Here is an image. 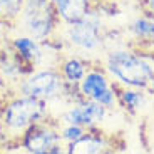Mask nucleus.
I'll return each instance as SVG.
<instances>
[{"mask_svg": "<svg viewBox=\"0 0 154 154\" xmlns=\"http://www.w3.org/2000/svg\"><path fill=\"white\" fill-rule=\"evenodd\" d=\"M144 12L147 15L154 17V0H144Z\"/></svg>", "mask_w": 154, "mask_h": 154, "instance_id": "18", "label": "nucleus"}, {"mask_svg": "<svg viewBox=\"0 0 154 154\" xmlns=\"http://www.w3.org/2000/svg\"><path fill=\"white\" fill-rule=\"evenodd\" d=\"M59 20L66 25L81 22L92 12V0H50Z\"/></svg>", "mask_w": 154, "mask_h": 154, "instance_id": "10", "label": "nucleus"}, {"mask_svg": "<svg viewBox=\"0 0 154 154\" xmlns=\"http://www.w3.org/2000/svg\"><path fill=\"white\" fill-rule=\"evenodd\" d=\"M67 154H112L111 139L100 132V129L87 131L75 143L66 146Z\"/></svg>", "mask_w": 154, "mask_h": 154, "instance_id": "9", "label": "nucleus"}, {"mask_svg": "<svg viewBox=\"0 0 154 154\" xmlns=\"http://www.w3.org/2000/svg\"><path fill=\"white\" fill-rule=\"evenodd\" d=\"M107 114V107L97 104L94 100L81 99L62 112L60 124H74V126L84 127L87 131H92V129H100V124L106 121Z\"/></svg>", "mask_w": 154, "mask_h": 154, "instance_id": "6", "label": "nucleus"}, {"mask_svg": "<svg viewBox=\"0 0 154 154\" xmlns=\"http://www.w3.org/2000/svg\"><path fill=\"white\" fill-rule=\"evenodd\" d=\"M59 15L50 0H25L19 23L29 37L38 42L50 40L57 30Z\"/></svg>", "mask_w": 154, "mask_h": 154, "instance_id": "3", "label": "nucleus"}, {"mask_svg": "<svg viewBox=\"0 0 154 154\" xmlns=\"http://www.w3.org/2000/svg\"><path fill=\"white\" fill-rule=\"evenodd\" d=\"M47 119L49 104L45 100L20 92L5 99L0 106V132L7 141H15L17 144L27 129Z\"/></svg>", "mask_w": 154, "mask_h": 154, "instance_id": "1", "label": "nucleus"}, {"mask_svg": "<svg viewBox=\"0 0 154 154\" xmlns=\"http://www.w3.org/2000/svg\"><path fill=\"white\" fill-rule=\"evenodd\" d=\"M37 154H67V151H66V144H59V146L52 147L45 152H37Z\"/></svg>", "mask_w": 154, "mask_h": 154, "instance_id": "17", "label": "nucleus"}, {"mask_svg": "<svg viewBox=\"0 0 154 154\" xmlns=\"http://www.w3.org/2000/svg\"><path fill=\"white\" fill-rule=\"evenodd\" d=\"M64 144L60 139L59 127L49 119L32 126L30 129L25 131V134L20 137L19 146L22 147L27 154H37V152H45L52 147Z\"/></svg>", "mask_w": 154, "mask_h": 154, "instance_id": "8", "label": "nucleus"}, {"mask_svg": "<svg viewBox=\"0 0 154 154\" xmlns=\"http://www.w3.org/2000/svg\"><path fill=\"white\" fill-rule=\"evenodd\" d=\"M87 70H89L87 62H85L84 59H81V57L72 55V57H67V59H64V60L60 62L59 72H60L62 79L66 81V84L79 85V82L84 79V75L87 74Z\"/></svg>", "mask_w": 154, "mask_h": 154, "instance_id": "13", "label": "nucleus"}, {"mask_svg": "<svg viewBox=\"0 0 154 154\" xmlns=\"http://www.w3.org/2000/svg\"><path fill=\"white\" fill-rule=\"evenodd\" d=\"M104 67L111 79L121 87L147 91L154 79V64L143 54L132 50H112L106 55Z\"/></svg>", "mask_w": 154, "mask_h": 154, "instance_id": "2", "label": "nucleus"}, {"mask_svg": "<svg viewBox=\"0 0 154 154\" xmlns=\"http://www.w3.org/2000/svg\"><path fill=\"white\" fill-rule=\"evenodd\" d=\"M117 104L129 114H137L147 104V91L117 85Z\"/></svg>", "mask_w": 154, "mask_h": 154, "instance_id": "12", "label": "nucleus"}, {"mask_svg": "<svg viewBox=\"0 0 154 154\" xmlns=\"http://www.w3.org/2000/svg\"><path fill=\"white\" fill-rule=\"evenodd\" d=\"M147 94L154 97V79H152V82L149 84V87H147Z\"/></svg>", "mask_w": 154, "mask_h": 154, "instance_id": "19", "label": "nucleus"}, {"mask_svg": "<svg viewBox=\"0 0 154 154\" xmlns=\"http://www.w3.org/2000/svg\"><path fill=\"white\" fill-rule=\"evenodd\" d=\"M77 89L82 99L94 100L97 104L107 107L109 111L119 106L117 104V84L111 79L106 69L89 67L87 74L79 82Z\"/></svg>", "mask_w": 154, "mask_h": 154, "instance_id": "5", "label": "nucleus"}, {"mask_svg": "<svg viewBox=\"0 0 154 154\" xmlns=\"http://www.w3.org/2000/svg\"><path fill=\"white\" fill-rule=\"evenodd\" d=\"M66 38L74 49L81 52H96L102 45L99 19L92 17V12L81 22L70 23L66 29Z\"/></svg>", "mask_w": 154, "mask_h": 154, "instance_id": "7", "label": "nucleus"}, {"mask_svg": "<svg viewBox=\"0 0 154 154\" xmlns=\"http://www.w3.org/2000/svg\"><path fill=\"white\" fill-rule=\"evenodd\" d=\"M77 85H69L62 79L60 72L52 67H45L40 70H32L25 75L19 84V92L25 96L35 97V99L45 100L49 104L50 100L60 99L64 96L74 94Z\"/></svg>", "mask_w": 154, "mask_h": 154, "instance_id": "4", "label": "nucleus"}, {"mask_svg": "<svg viewBox=\"0 0 154 154\" xmlns=\"http://www.w3.org/2000/svg\"><path fill=\"white\" fill-rule=\"evenodd\" d=\"M0 154H2V152H0Z\"/></svg>", "mask_w": 154, "mask_h": 154, "instance_id": "20", "label": "nucleus"}, {"mask_svg": "<svg viewBox=\"0 0 154 154\" xmlns=\"http://www.w3.org/2000/svg\"><path fill=\"white\" fill-rule=\"evenodd\" d=\"M59 132H60L62 143L67 146V144H70V143H75L77 139H81L82 136L87 132V129H84V127H81V126H74V124H60Z\"/></svg>", "mask_w": 154, "mask_h": 154, "instance_id": "16", "label": "nucleus"}, {"mask_svg": "<svg viewBox=\"0 0 154 154\" xmlns=\"http://www.w3.org/2000/svg\"><path fill=\"white\" fill-rule=\"evenodd\" d=\"M25 0H0V22L17 23Z\"/></svg>", "mask_w": 154, "mask_h": 154, "instance_id": "15", "label": "nucleus"}, {"mask_svg": "<svg viewBox=\"0 0 154 154\" xmlns=\"http://www.w3.org/2000/svg\"><path fill=\"white\" fill-rule=\"evenodd\" d=\"M12 50H14L15 57L27 67L38 66L44 57L40 42L29 37V35H20V37L14 38L12 40Z\"/></svg>", "mask_w": 154, "mask_h": 154, "instance_id": "11", "label": "nucleus"}, {"mask_svg": "<svg viewBox=\"0 0 154 154\" xmlns=\"http://www.w3.org/2000/svg\"><path fill=\"white\" fill-rule=\"evenodd\" d=\"M131 34L134 38L141 40V42L154 44V19L151 15H143L132 20L131 23Z\"/></svg>", "mask_w": 154, "mask_h": 154, "instance_id": "14", "label": "nucleus"}]
</instances>
